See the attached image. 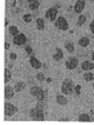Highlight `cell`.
<instances>
[{
	"label": "cell",
	"mask_w": 94,
	"mask_h": 125,
	"mask_svg": "<svg viewBox=\"0 0 94 125\" xmlns=\"http://www.w3.org/2000/svg\"><path fill=\"white\" fill-rule=\"evenodd\" d=\"M4 47H5V49H9V47H10V45H9L8 43H5V45H4Z\"/></svg>",
	"instance_id": "obj_32"
},
{
	"label": "cell",
	"mask_w": 94,
	"mask_h": 125,
	"mask_svg": "<svg viewBox=\"0 0 94 125\" xmlns=\"http://www.w3.org/2000/svg\"><path fill=\"white\" fill-rule=\"evenodd\" d=\"M64 48H66V50H67V52H70V53L75 52V47H73V44L71 43V41H66V43H64Z\"/></svg>",
	"instance_id": "obj_20"
},
{
	"label": "cell",
	"mask_w": 94,
	"mask_h": 125,
	"mask_svg": "<svg viewBox=\"0 0 94 125\" xmlns=\"http://www.w3.org/2000/svg\"><path fill=\"white\" fill-rule=\"evenodd\" d=\"M84 80H85V81H92V80H94V73L90 72V71H86L85 73H84Z\"/></svg>",
	"instance_id": "obj_21"
},
{
	"label": "cell",
	"mask_w": 94,
	"mask_h": 125,
	"mask_svg": "<svg viewBox=\"0 0 94 125\" xmlns=\"http://www.w3.org/2000/svg\"><path fill=\"white\" fill-rule=\"evenodd\" d=\"M90 31H92L93 34H94V20L90 22Z\"/></svg>",
	"instance_id": "obj_29"
},
{
	"label": "cell",
	"mask_w": 94,
	"mask_h": 125,
	"mask_svg": "<svg viewBox=\"0 0 94 125\" xmlns=\"http://www.w3.org/2000/svg\"><path fill=\"white\" fill-rule=\"evenodd\" d=\"M62 58H63V52H62V49H61V48H57V49H55L54 55H53V59L58 62V61H61Z\"/></svg>",
	"instance_id": "obj_17"
},
{
	"label": "cell",
	"mask_w": 94,
	"mask_h": 125,
	"mask_svg": "<svg viewBox=\"0 0 94 125\" xmlns=\"http://www.w3.org/2000/svg\"><path fill=\"white\" fill-rule=\"evenodd\" d=\"M79 121H90V115L89 114H81L79 116Z\"/></svg>",
	"instance_id": "obj_23"
},
{
	"label": "cell",
	"mask_w": 94,
	"mask_h": 125,
	"mask_svg": "<svg viewBox=\"0 0 94 125\" xmlns=\"http://www.w3.org/2000/svg\"><path fill=\"white\" fill-rule=\"evenodd\" d=\"M30 94L37 98V101H45L46 99V92L43 90L40 86H32L30 89Z\"/></svg>",
	"instance_id": "obj_2"
},
{
	"label": "cell",
	"mask_w": 94,
	"mask_h": 125,
	"mask_svg": "<svg viewBox=\"0 0 94 125\" xmlns=\"http://www.w3.org/2000/svg\"><path fill=\"white\" fill-rule=\"evenodd\" d=\"M73 93L76 94V95H80V93H81V86H80V85H75Z\"/></svg>",
	"instance_id": "obj_26"
},
{
	"label": "cell",
	"mask_w": 94,
	"mask_h": 125,
	"mask_svg": "<svg viewBox=\"0 0 94 125\" xmlns=\"http://www.w3.org/2000/svg\"><path fill=\"white\" fill-rule=\"evenodd\" d=\"M45 81H46V83H52V79L48 77V79H45Z\"/></svg>",
	"instance_id": "obj_31"
},
{
	"label": "cell",
	"mask_w": 94,
	"mask_h": 125,
	"mask_svg": "<svg viewBox=\"0 0 94 125\" xmlns=\"http://www.w3.org/2000/svg\"><path fill=\"white\" fill-rule=\"evenodd\" d=\"M27 4H29V8L31 10H37L40 7V1L39 0H27Z\"/></svg>",
	"instance_id": "obj_13"
},
{
	"label": "cell",
	"mask_w": 94,
	"mask_h": 125,
	"mask_svg": "<svg viewBox=\"0 0 94 125\" xmlns=\"http://www.w3.org/2000/svg\"><path fill=\"white\" fill-rule=\"evenodd\" d=\"M36 27H37V30H39V31H43L45 29V21H44V18H37V20H36Z\"/></svg>",
	"instance_id": "obj_18"
},
{
	"label": "cell",
	"mask_w": 94,
	"mask_h": 125,
	"mask_svg": "<svg viewBox=\"0 0 94 125\" xmlns=\"http://www.w3.org/2000/svg\"><path fill=\"white\" fill-rule=\"evenodd\" d=\"M93 88H94V83H93Z\"/></svg>",
	"instance_id": "obj_35"
},
{
	"label": "cell",
	"mask_w": 94,
	"mask_h": 125,
	"mask_svg": "<svg viewBox=\"0 0 94 125\" xmlns=\"http://www.w3.org/2000/svg\"><path fill=\"white\" fill-rule=\"evenodd\" d=\"M8 23H9V21H8V18H7V20H5V22H4V25H5V26H8Z\"/></svg>",
	"instance_id": "obj_33"
},
{
	"label": "cell",
	"mask_w": 94,
	"mask_h": 125,
	"mask_svg": "<svg viewBox=\"0 0 94 125\" xmlns=\"http://www.w3.org/2000/svg\"><path fill=\"white\" fill-rule=\"evenodd\" d=\"M30 64H31L32 68H35V70H39V68H41V66H43V64H41V62H40L36 57H34V55L30 58Z\"/></svg>",
	"instance_id": "obj_11"
},
{
	"label": "cell",
	"mask_w": 94,
	"mask_h": 125,
	"mask_svg": "<svg viewBox=\"0 0 94 125\" xmlns=\"http://www.w3.org/2000/svg\"><path fill=\"white\" fill-rule=\"evenodd\" d=\"M16 58H17V54H16V53H12V54H10V59H12V61H14Z\"/></svg>",
	"instance_id": "obj_30"
},
{
	"label": "cell",
	"mask_w": 94,
	"mask_h": 125,
	"mask_svg": "<svg viewBox=\"0 0 94 125\" xmlns=\"http://www.w3.org/2000/svg\"><path fill=\"white\" fill-rule=\"evenodd\" d=\"M17 112H18V107H17V106L12 104V103H8V101H7L5 106H4V114H5V116L10 117V116H13V115H16Z\"/></svg>",
	"instance_id": "obj_5"
},
{
	"label": "cell",
	"mask_w": 94,
	"mask_h": 125,
	"mask_svg": "<svg viewBox=\"0 0 94 125\" xmlns=\"http://www.w3.org/2000/svg\"><path fill=\"white\" fill-rule=\"evenodd\" d=\"M54 25H55V29L59 30V31H67L68 30V22L64 17L57 18L55 22H54Z\"/></svg>",
	"instance_id": "obj_4"
},
{
	"label": "cell",
	"mask_w": 94,
	"mask_h": 125,
	"mask_svg": "<svg viewBox=\"0 0 94 125\" xmlns=\"http://www.w3.org/2000/svg\"><path fill=\"white\" fill-rule=\"evenodd\" d=\"M85 21H86V17L84 16V14H80L79 16V20H77V25L79 26H83L84 23H85Z\"/></svg>",
	"instance_id": "obj_24"
},
{
	"label": "cell",
	"mask_w": 94,
	"mask_h": 125,
	"mask_svg": "<svg viewBox=\"0 0 94 125\" xmlns=\"http://www.w3.org/2000/svg\"><path fill=\"white\" fill-rule=\"evenodd\" d=\"M73 89H75V85H73V81L71 79H66V80L62 83V86H61V92L64 94V95H68L73 93Z\"/></svg>",
	"instance_id": "obj_3"
},
{
	"label": "cell",
	"mask_w": 94,
	"mask_h": 125,
	"mask_svg": "<svg viewBox=\"0 0 94 125\" xmlns=\"http://www.w3.org/2000/svg\"><path fill=\"white\" fill-rule=\"evenodd\" d=\"M27 41V36L25 34H22V32H20L18 35L13 36V43H14L16 45H18V47H21V45H25Z\"/></svg>",
	"instance_id": "obj_7"
},
{
	"label": "cell",
	"mask_w": 94,
	"mask_h": 125,
	"mask_svg": "<svg viewBox=\"0 0 94 125\" xmlns=\"http://www.w3.org/2000/svg\"><path fill=\"white\" fill-rule=\"evenodd\" d=\"M94 68V62H90V61H84L81 63V70L83 71H92Z\"/></svg>",
	"instance_id": "obj_12"
},
{
	"label": "cell",
	"mask_w": 94,
	"mask_h": 125,
	"mask_svg": "<svg viewBox=\"0 0 94 125\" xmlns=\"http://www.w3.org/2000/svg\"><path fill=\"white\" fill-rule=\"evenodd\" d=\"M14 88L9 86L8 84L5 85V88H4V98H5V101H9L13 98V95H14Z\"/></svg>",
	"instance_id": "obj_9"
},
{
	"label": "cell",
	"mask_w": 94,
	"mask_h": 125,
	"mask_svg": "<svg viewBox=\"0 0 94 125\" xmlns=\"http://www.w3.org/2000/svg\"><path fill=\"white\" fill-rule=\"evenodd\" d=\"M89 44H90V40H89V38H86V36H83V38L79 39V45L83 48H86L89 47Z\"/></svg>",
	"instance_id": "obj_16"
},
{
	"label": "cell",
	"mask_w": 94,
	"mask_h": 125,
	"mask_svg": "<svg viewBox=\"0 0 94 125\" xmlns=\"http://www.w3.org/2000/svg\"><path fill=\"white\" fill-rule=\"evenodd\" d=\"M55 101H57V103L61 104V106H66L68 103V99L66 98L64 94H58L57 97H55Z\"/></svg>",
	"instance_id": "obj_14"
},
{
	"label": "cell",
	"mask_w": 94,
	"mask_h": 125,
	"mask_svg": "<svg viewBox=\"0 0 94 125\" xmlns=\"http://www.w3.org/2000/svg\"><path fill=\"white\" fill-rule=\"evenodd\" d=\"M23 21H25L26 23H30L32 21V16L31 14H23Z\"/></svg>",
	"instance_id": "obj_25"
},
{
	"label": "cell",
	"mask_w": 94,
	"mask_h": 125,
	"mask_svg": "<svg viewBox=\"0 0 94 125\" xmlns=\"http://www.w3.org/2000/svg\"><path fill=\"white\" fill-rule=\"evenodd\" d=\"M84 8H85V0H77L73 5V10L77 13V14H81Z\"/></svg>",
	"instance_id": "obj_10"
},
{
	"label": "cell",
	"mask_w": 94,
	"mask_h": 125,
	"mask_svg": "<svg viewBox=\"0 0 94 125\" xmlns=\"http://www.w3.org/2000/svg\"><path fill=\"white\" fill-rule=\"evenodd\" d=\"M30 117L32 120H36V121H43L44 120V110L36 106V107L30 110Z\"/></svg>",
	"instance_id": "obj_1"
},
{
	"label": "cell",
	"mask_w": 94,
	"mask_h": 125,
	"mask_svg": "<svg viewBox=\"0 0 94 125\" xmlns=\"http://www.w3.org/2000/svg\"><path fill=\"white\" fill-rule=\"evenodd\" d=\"M25 88H26V83L25 81H17L16 84H14V90L17 92V93L25 90Z\"/></svg>",
	"instance_id": "obj_15"
},
{
	"label": "cell",
	"mask_w": 94,
	"mask_h": 125,
	"mask_svg": "<svg viewBox=\"0 0 94 125\" xmlns=\"http://www.w3.org/2000/svg\"><path fill=\"white\" fill-rule=\"evenodd\" d=\"M93 1H94V0H93Z\"/></svg>",
	"instance_id": "obj_36"
},
{
	"label": "cell",
	"mask_w": 94,
	"mask_h": 125,
	"mask_svg": "<svg viewBox=\"0 0 94 125\" xmlns=\"http://www.w3.org/2000/svg\"><path fill=\"white\" fill-rule=\"evenodd\" d=\"M36 79H37V80H39V81H44V80H45V76H44V73L39 72V73H37V75H36Z\"/></svg>",
	"instance_id": "obj_27"
},
{
	"label": "cell",
	"mask_w": 94,
	"mask_h": 125,
	"mask_svg": "<svg viewBox=\"0 0 94 125\" xmlns=\"http://www.w3.org/2000/svg\"><path fill=\"white\" fill-rule=\"evenodd\" d=\"M45 18L49 20V22H55V20L58 18V8H49L48 10L45 12Z\"/></svg>",
	"instance_id": "obj_6"
},
{
	"label": "cell",
	"mask_w": 94,
	"mask_h": 125,
	"mask_svg": "<svg viewBox=\"0 0 94 125\" xmlns=\"http://www.w3.org/2000/svg\"><path fill=\"white\" fill-rule=\"evenodd\" d=\"M8 31H9V34H10L12 36H16V35L20 34V30H18V27H17V26H10Z\"/></svg>",
	"instance_id": "obj_22"
},
{
	"label": "cell",
	"mask_w": 94,
	"mask_h": 125,
	"mask_svg": "<svg viewBox=\"0 0 94 125\" xmlns=\"http://www.w3.org/2000/svg\"><path fill=\"white\" fill-rule=\"evenodd\" d=\"M92 61L94 62V50H93V53H92Z\"/></svg>",
	"instance_id": "obj_34"
},
{
	"label": "cell",
	"mask_w": 94,
	"mask_h": 125,
	"mask_svg": "<svg viewBox=\"0 0 94 125\" xmlns=\"http://www.w3.org/2000/svg\"><path fill=\"white\" fill-rule=\"evenodd\" d=\"M64 66H66V68H67V70H75V68L79 66L77 58H76V57H70L67 61H66Z\"/></svg>",
	"instance_id": "obj_8"
},
{
	"label": "cell",
	"mask_w": 94,
	"mask_h": 125,
	"mask_svg": "<svg viewBox=\"0 0 94 125\" xmlns=\"http://www.w3.org/2000/svg\"><path fill=\"white\" fill-rule=\"evenodd\" d=\"M10 79H12V73H10V71L8 70V68H5V70H4V83H8L10 81Z\"/></svg>",
	"instance_id": "obj_19"
},
{
	"label": "cell",
	"mask_w": 94,
	"mask_h": 125,
	"mask_svg": "<svg viewBox=\"0 0 94 125\" xmlns=\"http://www.w3.org/2000/svg\"><path fill=\"white\" fill-rule=\"evenodd\" d=\"M26 52H27V54H31L32 53V47H31V45H26Z\"/></svg>",
	"instance_id": "obj_28"
}]
</instances>
